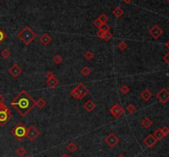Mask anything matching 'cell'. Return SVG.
Listing matches in <instances>:
<instances>
[{
    "instance_id": "1",
    "label": "cell",
    "mask_w": 169,
    "mask_h": 157,
    "mask_svg": "<svg viewBox=\"0 0 169 157\" xmlns=\"http://www.w3.org/2000/svg\"><path fill=\"white\" fill-rule=\"evenodd\" d=\"M10 105L22 116L27 115L32 109L36 106L35 99L26 91H20L16 97L10 102Z\"/></svg>"
},
{
    "instance_id": "2",
    "label": "cell",
    "mask_w": 169,
    "mask_h": 157,
    "mask_svg": "<svg viewBox=\"0 0 169 157\" xmlns=\"http://www.w3.org/2000/svg\"><path fill=\"white\" fill-rule=\"evenodd\" d=\"M17 36L23 44H25L26 45H29L36 37V33L32 30V28L26 26L17 34Z\"/></svg>"
},
{
    "instance_id": "3",
    "label": "cell",
    "mask_w": 169,
    "mask_h": 157,
    "mask_svg": "<svg viewBox=\"0 0 169 157\" xmlns=\"http://www.w3.org/2000/svg\"><path fill=\"white\" fill-rule=\"evenodd\" d=\"M27 128H26L25 124L22 122L16 124V126L11 130L12 135L15 137V139L18 141H22L24 140L26 135Z\"/></svg>"
},
{
    "instance_id": "4",
    "label": "cell",
    "mask_w": 169,
    "mask_h": 157,
    "mask_svg": "<svg viewBox=\"0 0 169 157\" xmlns=\"http://www.w3.org/2000/svg\"><path fill=\"white\" fill-rule=\"evenodd\" d=\"M89 90L84 86L83 83H79L70 92V95L74 99H83L87 95H88Z\"/></svg>"
},
{
    "instance_id": "5",
    "label": "cell",
    "mask_w": 169,
    "mask_h": 157,
    "mask_svg": "<svg viewBox=\"0 0 169 157\" xmlns=\"http://www.w3.org/2000/svg\"><path fill=\"white\" fill-rule=\"evenodd\" d=\"M13 114L10 109L4 103L0 104V126H4L10 121Z\"/></svg>"
},
{
    "instance_id": "6",
    "label": "cell",
    "mask_w": 169,
    "mask_h": 157,
    "mask_svg": "<svg viewBox=\"0 0 169 157\" xmlns=\"http://www.w3.org/2000/svg\"><path fill=\"white\" fill-rule=\"evenodd\" d=\"M40 131L35 127V126H30L28 128H27V131H26V137L31 141H36L39 137H40Z\"/></svg>"
},
{
    "instance_id": "7",
    "label": "cell",
    "mask_w": 169,
    "mask_h": 157,
    "mask_svg": "<svg viewBox=\"0 0 169 157\" xmlns=\"http://www.w3.org/2000/svg\"><path fill=\"white\" fill-rule=\"evenodd\" d=\"M110 113H111V114H112L115 118H120L121 116L124 114L125 109L121 107V105H118V104H116L111 108Z\"/></svg>"
},
{
    "instance_id": "8",
    "label": "cell",
    "mask_w": 169,
    "mask_h": 157,
    "mask_svg": "<svg viewBox=\"0 0 169 157\" xmlns=\"http://www.w3.org/2000/svg\"><path fill=\"white\" fill-rule=\"evenodd\" d=\"M156 98L158 99L162 104H166L169 100V91L166 88H162L157 93Z\"/></svg>"
},
{
    "instance_id": "9",
    "label": "cell",
    "mask_w": 169,
    "mask_h": 157,
    "mask_svg": "<svg viewBox=\"0 0 169 157\" xmlns=\"http://www.w3.org/2000/svg\"><path fill=\"white\" fill-rule=\"evenodd\" d=\"M105 141L110 147H115L119 143L120 139L117 136H116L113 132H112L105 138Z\"/></svg>"
},
{
    "instance_id": "10",
    "label": "cell",
    "mask_w": 169,
    "mask_h": 157,
    "mask_svg": "<svg viewBox=\"0 0 169 157\" xmlns=\"http://www.w3.org/2000/svg\"><path fill=\"white\" fill-rule=\"evenodd\" d=\"M149 35L153 37V39L158 40V39L163 34V31L162 30V28L159 26L154 25L153 27L149 31Z\"/></svg>"
},
{
    "instance_id": "11",
    "label": "cell",
    "mask_w": 169,
    "mask_h": 157,
    "mask_svg": "<svg viewBox=\"0 0 169 157\" xmlns=\"http://www.w3.org/2000/svg\"><path fill=\"white\" fill-rule=\"evenodd\" d=\"M8 73L12 75L13 77L17 78L22 73V67L19 66L18 64L15 63V64H13L11 67L8 68Z\"/></svg>"
},
{
    "instance_id": "12",
    "label": "cell",
    "mask_w": 169,
    "mask_h": 157,
    "mask_svg": "<svg viewBox=\"0 0 169 157\" xmlns=\"http://www.w3.org/2000/svg\"><path fill=\"white\" fill-rule=\"evenodd\" d=\"M143 141L145 144V146L147 147H149V148H153V147L157 144V142H158V141L153 137V134H149L144 139Z\"/></svg>"
},
{
    "instance_id": "13",
    "label": "cell",
    "mask_w": 169,
    "mask_h": 157,
    "mask_svg": "<svg viewBox=\"0 0 169 157\" xmlns=\"http://www.w3.org/2000/svg\"><path fill=\"white\" fill-rule=\"evenodd\" d=\"M95 108H96V104H95L93 101H92L91 99L87 100L86 103L83 104V109H84L86 111L89 112V113H90V112H92V111L94 110Z\"/></svg>"
},
{
    "instance_id": "14",
    "label": "cell",
    "mask_w": 169,
    "mask_h": 157,
    "mask_svg": "<svg viewBox=\"0 0 169 157\" xmlns=\"http://www.w3.org/2000/svg\"><path fill=\"white\" fill-rule=\"evenodd\" d=\"M152 92L149 91L148 88H145L144 91L140 93V97L144 101H149L152 97Z\"/></svg>"
},
{
    "instance_id": "15",
    "label": "cell",
    "mask_w": 169,
    "mask_h": 157,
    "mask_svg": "<svg viewBox=\"0 0 169 157\" xmlns=\"http://www.w3.org/2000/svg\"><path fill=\"white\" fill-rule=\"evenodd\" d=\"M52 41V37H50L47 33H44L40 37V42L43 45H47Z\"/></svg>"
},
{
    "instance_id": "16",
    "label": "cell",
    "mask_w": 169,
    "mask_h": 157,
    "mask_svg": "<svg viewBox=\"0 0 169 157\" xmlns=\"http://www.w3.org/2000/svg\"><path fill=\"white\" fill-rule=\"evenodd\" d=\"M46 85L48 86L49 87H50V88H55L58 86V85H59V80L57 79L56 77H53V78H51V79H47V81H46Z\"/></svg>"
},
{
    "instance_id": "17",
    "label": "cell",
    "mask_w": 169,
    "mask_h": 157,
    "mask_svg": "<svg viewBox=\"0 0 169 157\" xmlns=\"http://www.w3.org/2000/svg\"><path fill=\"white\" fill-rule=\"evenodd\" d=\"M141 125H142L143 128L148 129V128H149L153 125V122H152V120H151L149 118L146 117V118H145L141 121Z\"/></svg>"
},
{
    "instance_id": "18",
    "label": "cell",
    "mask_w": 169,
    "mask_h": 157,
    "mask_svg": "<svg viewBox=\"0 0 169 157\" xmlns=\"http://www.w3.org/2000/svg\"><path fill=\"white\" fill-rule=\"evenodd\" d=\"M112 14L116 18H121L123 16V14H124V11L120 7H116L112 10Z\"/></svg>"
},
{
    "instance_id": "19",
    "label": "cell",
    "mask_w": 169,
    "mask_h": 157,
    "mask_svg": "<svg viewBox=\"0 0 169 157\" xmlns=\"http://www.w3.org/2000/svg\"><path fill=\"white\" fill-rule=\"evenodd\" d=\"M153 137L157 139V141H162L164 139V135L162 134V132L161 129L160 128H158L155 132H153Z\"/></svg>"
},
{
    "instance_id": "20",
    "label": "cell",
    "mask_w": 169,
    "mask_h": 157,
    "mask_svg": "<svg viewBox=\"0 0 169 157\" xmlns=\"http://www.w3.org/2000/svg\"><path fill=\"white\" fill-rule=\"evenodd\" d=\"M66 148L67 150H69V151H70V152H75L76 150H77V149H78V146H77V144H75L74 142H69L68 145H67V147H66Z\"/></svg>"
},
{
    "instance_id": "21",
    "label": "cell",
    "mask_w": 169,
    "mask_h": 157,
    "mask_svg": "<svg viewBox=\"0 0 169 157\" xmlns=\"http://www.w3.org/2000/svg\"><path fill=\"white\" fill-rule=\"evenodd\" d=\"M91 73H92V70L87 66H84L81 70V74L83 75V77H88L89 75L91 74Z\"/></svg>"
},
{
    "instance_id": "22",
    "label": "cell",
    "mask_w": 169,
    "mask_h": 157,
    "mask_svg": "<svg viewBox=\"0 0 169 157\" xmlns=\"http://www.w3.org/2000/svg\"><path fill=\"white\" fill-rule=\"evenodd\" d=\"M36 106H38L39 109H42L43 108L46 107V101L45 100L44 98H40V99L36 102Z\"/></svg>"
},
{
    "instance_id": "23",
    "label": "cell",
    "mask_w": 169,
    "mask_h": 157,
    "mask_svg": "<svg viewBox=\"0 0 169 157\" xmlns=\"http://www.w3.org/2000/svg\"><path fill=\"white\" fill-rule=\"evenodd\" d=\"M15 152H16V154L18 156L22 157L26 155V150H25L22 147H18V148L17 149Z\"/></svg>"
},
{
    "instance_id": "24",
    "label": "cell",
    "mask_w": 169,
    "mask_h": 157,
    "mask_svg": "<svg viewBox=\"0 0 169 157\" xmlns=\"http://www.w3.org/2000/svg\"><path fill=\"white\" fill-rule=\"evenodd\" d=\"M1 56L4 58V59H8V58L11 56V52H10V50H8V49H4V50L1 52Z\"/></svg>"
},
{
    "instance_id": "25",
    "label": "cell",
    "mask_w": 169,
    "mask_h": 157,
    "mask_svg": "<svg viewBox=\"0 0 169 157\" xmlns=\"http://www.w3.org/2000/svg\"><path fill=\"white\" fill-rule=\"evenodd\" d=\"M95 57V55H94V54L92 52V51H86L85 52V54H84V58H86L88 61H91L92 58Z\"/></svg>"
},
{
    "instance_id": "26",
    "label": "cell",
    "mask_w": 169,
    "mask_h": 157,
    "mask_svg": "<svg viewBox=\"0 0 169 157\" xmlns=\"http://www.w3.org/2000/svg\"><path fill=\"white\" fill-rule=\"evenodd\" d=\"M113 37V34L111 33V31H107V32H105L104 36H103V41L106 42L110 41Z\"/></svg>"
},
{
    "instance_id": "27",
    "label": "cell",
    "mask_w": 169,
    "mask_h": 157,
    "mask_svg": "<svg viewBox=\"0 0 169 157\" xmlns=\"http://www.w3.org/2000/svg\"><path fill=\"white\" fill-rule=\"evenodd\" d=\"M126 111L129 113V114H133L135 111H136V108L133 105H128V106L126 107Z\"/></svg>"
},
{
    "instance_id": "28",
    "label": "cell",
    "mask_w": 169,
    "mask_h": 157,
    "mask_svg": "<svg viewBox=\"0 0 169 157\" xmlns=\"http://www.w3.org/2000/svg\"><path fill=\"white\" fill-rule=\"evenodd\" d=\"M98 19L102 22V24H106L107 22H108V20H109V17H107L106 14H104V13H102V14H101L100 16H99V17H98Z\"/></svg>"
},
{
    "instance_id": "29",
    "label": "cell",
    "mask_w": 169,
    "mask_h": 157,
    "mask_svg": "<svg viewBox=\"0 0 169 157\" xmlns=\"http://www.w3.org/2000/svg\"><path fill=\"white\" fill-rule=\"evenodd\" d=\"M129 87L128 86H126V85H124V86H122L121 88H120V91L123 94V95H126V94H128L129 92Z\"/></svg>"
},
{
    "instance_id": "30",
    "label": "cell",
    "mask_w": 169,
    "mask_h": 157,
    "mask_svg": "<svg viewBox=\"0 0 169 157\" xmlns=\"http://www.w3.org/2000/svg\"><path fill=\"white\" fill-rule=\"evenodd\" d=\"M53 61L55 64H59L62 63L63 61V58L59 55V54H56L54 58H53Z\"/></svg>"
},
{
    "instance_id": "31",
    "label": "cell",
    "mask_w": 169,
    "mask_h": 157,
    "mask_svg": "<svg viewBox=\"0 0 169 157\" xmlns=\"http://www.w3.org/2000/svg\"><path fill=\"white\" fill-rule=\"evenodd\" d=\"M117 47H118V49H119V50L124 51V50H125L126 49H127L128 44H126L125 41H121L119 43V44L117 45Z\"/></svg>"
},
{
    "instance_id": "32",
    "label": "cell",
    "mask_w": 169,
    "mask_h": 157,
    "mask_svg": "<svg viewBox=\"0 0 169 157\" xmlns=\"http://www.w3.org/2000/svg\"><path fill=\"white\" fill-rule=\"evenodd\" d=\"M6 38H7V35L0 28V44H2L3 42L4 41V40Z\"/></svg>"
},
{
    "instance_id": "33",
    "label": "cell",
    "mask_w": 169,
    "mask_h": 157,
    "mask_svg": "<svg viewBox=\"0 0 169 157\" xmlns=\"http://www.w3.org/2000/svg\"><path fill=\"white\" fill-rule=\"evenodd\" d=\"M160 129H161L162 134L164 135V137H167L169 134V128H168L167 126H163Z\"/></svg>"
},
{
    "instance_id": "34",
    "label": "cell",
    "mask_w": 169,
    "mask_h": 157,
    "mask_svg": "<svg viewBox=\"0 0 169 157\" xmlns=\"http://www.w3.org/2000/svg\"><path fill=\"white\" fill-rule=\"evenodd\" d=\"M99 30L102 31L103 32H107V31H110V26L106 23V24H103V25L102 26Z\"/></svg>"
},
{
    "instance_id": "35",
    "label": "cell",
    "mask_w": 169,
    "mask_h": 157,
    "mask_svg": "<svg viewBox=\"0 0 169 157\" xmlns=\"http://www.w3.org/2000/svg\"><path fill=\"white\" fill-rule=\"evenodd\" d=\"M93 25H94V26H96L97 28L100 29V28H101V26L103 25V24H102V22L97 18V19H96V20L93 22Z\"/></svg>"
},
{
    "instance_id": "36",
    "label": "cell",
    "mask_w": 169,
    "mask_h": 157,
    "mask_svg": "<svg viewBox=\"0 0 169 157\" xmlns=\"http://www.w3.org/2000/svg\"><path fill=\"white\" fill-rule=\"evenodd\" d=\"M46 77L47 79H51V78H53V77H55V73H54L53 72L48 71V72L46 73Z\"/></svg>"
},
{
    "instance_id": "37",
    "label": "cell",
    "mask_w": 169,
    "mask_h": 157,
    "mask_svg": "<svg viewBox=\"0 0 169 157\" xmlns=\"http://www.w3.org/2000/svg\"><path fill=\"white\" fill-rule=\"evenodd\" d=\"M104 34L105 32H103L102 31H101V30H98L97 31V33H96V35H97V36L98 37V38H100V39H103V36H104Z\"/></svg>"
},
{
    "instance_id": "38",
    "label": "cell",
    "mask_w": 169,
    "mask_h": 157,
    "mask_svg": "<svg viewBox=\"0 0 169 157\" xmlns=\"http://www.w3.org/2000/svg\"><path fill=\"white\" fill-rule=\"evenodd\" d=\"M163 58V60L169 65V52L168 53H167V54L163 56V58Z\"/></svg>"
},
{
    "instance_id": "39",
    "label": "cell",
    "mask_w": 169,
    "mask_h": 157,
    "mask_svg": "<svg viewBox=\"0 0 169 157\" xmlns=\"http://www.w3.org/2000/svg\"><path fill=\"white\" fill-rule=\"evenodd\" d=\"M3 101H4V96L0 93V104L3 103Z\"/></svg>"
},
{
    "instance_id": "40",
    "label": "cell",
    "mask_w": 169,
    "mask_h": 157,
    "mask_svg": "<svg viewBox=\"0 0 169 157\" xmlns=\"http://www.w3.org/2000/svg\"><path fill=\"white\" fill-rule=\"evenodd\" d=\"M60 157H69V156L67 153H63V154L60 156Z\"/></svg>"
},
{
    "instance_id": "41",
    "label": "cell",
    "mask_w": 169,
    "mask_h": 157,
    "mask_svg": "<svg viewBox=\"0 0 169 157\" xmlns=\"http://www.w3.org/2000/svg\"><path fill=\"white\" fill-rule=\"evenodd\" d=\"M123 2H125V3H127V4H129V3H130L131 2H132V0H122Z\"/></svg>"
},
{
    "instance_id": "42",
    "label": "cell",
    "mask_w": 169,
    "mask_h": 157,
    "mask_svg": "<svg viewBox=\"0 0 169 157\" xmlns=\"http://www.w3.org/2000/svg\"><path fill=\"white\" fill-rule=\"evenodd\" d=\"M165 45H166V47H167V48H168V50H169V41H168L166 42V44H165Z\"/></svg>"
},
{
    "instance_id": "43",
    "label": "cell",
    "mask_w": 169,
    "mask_h": 157,
    "mask_svg": "<svg viewBox=\"0 0 169 157\" xmlns=\"http://www.w3.org/2000/svg\"><path fill=\"white\" fill-rule=\"evenodd\" d=\"M117 157H125V156H124L123 154H121V155H119V156H118Z\"/></svg>"
},
{
    "instance_id": "44",
    "label": "cell",
    "mask_w": 169,
    "mask_h": 157,
    "mask_svg": "<svg viewBox=\"0 0 169 157\" xmlns=\"http://www.w3.org/2000/svg\"><path fill=\"white\" fill-rule=\"evenodd\" d=\"M167 1H168V3H169V0H167Z\"/></svg>"
},
{
    "instance_id": "45",
    "label": "cell",
    "mask_w": 169,
    "mask_h": 157,
    "mask_svg": "<svg viewBox=\"0 0 169 157\" xmlns=\"http://www.w3.org/2000/svg\"><path fill=\"white\" fill-rule=\"evenodd\" d=\"M26 157H31V156H26Z\"/></svg>"
}]
</instances>
